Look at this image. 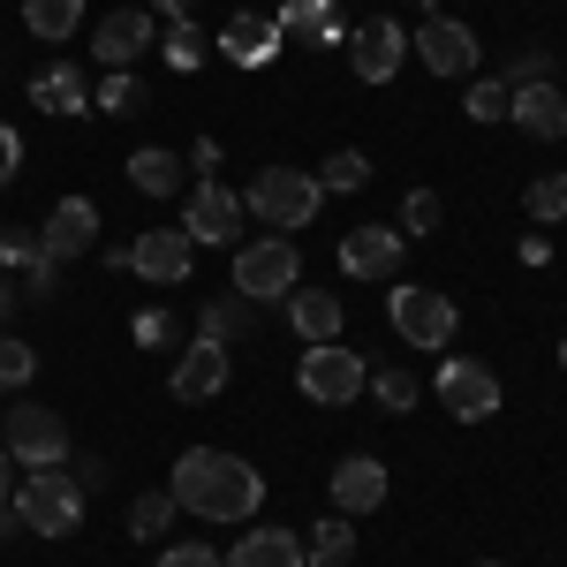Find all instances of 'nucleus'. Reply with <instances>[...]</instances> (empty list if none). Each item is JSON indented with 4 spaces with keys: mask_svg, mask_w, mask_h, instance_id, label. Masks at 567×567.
<instances>
[{
    "mask_svg": "<svg viewBox=\"0 0 567 567\" xmlns=\"http://www.w3.org/2000/svg\"><path fill=\"white\" fill-rule=\"evenodd\" d=\"M167 492L197 523H250L265 507V477L243 454H227V446H189L175 462V477H167Z\"/></svg>",
    "mask_w": 567,
    "mask_h": 567,
    "instance_id": "1",
    "label": "nucleus"
},
{
    "mask_svg": "<svg viewBox=\"0 0 567 567\" xmlns=\"http://www.w3.org/2000/svg\"><path fill=\"white\" fill-rule=\"evenodd\" d=\"M318 175H303V167H258V182L243 189V205H250V219H265L272 235H288V227H310V213H318Z\"/></svg>",
    "mask_w": 567,
    "mask_h": 567,
    "instance_id": "2",
    "label": "nucleus"
},
{
    "mask_svg": "<svg viewBox=\"0 0 567 567\" xmlns=\"http://www.w3.org/2000/svg\"><path fill=\"white\" fill-rule=\"evenodd\" d=\"M288 288H303V258L288 235H265L235 250V296L243 303H288Z\"/></svg>",
    "mask_w": 567,
    "mask_h": 567,
    "instance_id": "3",
    "label": "nucleus"
},
{
    "mask_svg": "<svg viewBox=\"0 0 567 567\" xmlns=\"http://www.w3.org/2000/svg\"><path fill=\"white\" fill-rule=\"evenodd\" d=\"M296 386H303V401H318V409H349V401H363L371 371H363V355L341 349V341H310L303 363H296Z\"/></svg>",
    "mask_w": 567,
    "mask_h": 567,
    "instance_id": "4",
    "label": "nucleus"
},
{
    "mask_svg": "<svg viewBox=\"0 0 567 567\" xmlns=\"http://www.w3.org/2000/svg\"><path fill=\"white\" fill-rule=\"evenodd\" d=\"M16 515L39 537H69V529L84 523V484L69 477V470H31V484L16 492Z\"/></svg>",
    "mask_w": 567,
    "mask_h": 567,
    "instance_id": "5",
    "label": "nucleus"
},
{
    "mask_svg": "<svg viewBox=\"0 0 567 567\" xmlns=\"http://www.w3.org/2000/svg\"><path fill=\"white\" fill-rule=\"evenodd\" d=\"M0 446H8V462H23V470H61V462H69L61 409H39V401L8 409V424H0Z\"/></svg>",
    "mask_w": 567,
    "mask_h": 567,
    "instance_id": "6",
    "label": "nucleus"
},
{
    "mask_svg": "<svg viewBox=\"0 0 567 567\" xmlns=\"http://www.w3.org/2000/svg\"><path fill=\"white\" fill-rule=\"evenodd\" d=\"M130 265L136 280H152V288H182L189 280V265H197V243L182 235V227H144L130 250H114V272Z\"/></svg>",
    "mask_w": 567,
    "mask_h": 567,
    "instance_id": "7",
    "label": "nucleus"
},
{
    "mask_svg": "<svg viewBox=\"0 0 567 567\" xmlns=\"http://www.w3.org/2000/svg\"><path fill=\"white\" fill-rule=\"evenodd\" d=\"M386 318H393V333L409 341V349H446L454 341V303L439 296V288H393L386 296Z\"/></svg>",
    "mask_w": 567,
    "mask_h": 567,
    "instance_id": "8",
    "label": "nucleus"
},
{
    "mask_svg": "<svg viewBox=\"0 0 567 567\" xmlns=\"http://www.w3.org/2000/svg\"><path fill=\"white\" fill-rule=\"evenodd\" d=\"M439 409L454 424H484V416H499V379L484 363H470V355H446L439 363Z\"/></svg>",
    "mask_w": 567,
    "mask_h": 567,
    "instance_id": "9",
    "label": "nucleus"
},
{
    "mask_svg": "<svg viewBox=\"0 0 567 567\" xmlns=\"http://www.w3.org/2000/svg\"><path fill=\"white\" fill-rule=\"evenodd\" d=\"M243 213H250V205H243L235 189L197 182V189H189V205H182V235H189L197 250H219V243H235V235H243Z\"/></svg>",
    "mask_w": 567,
    "mask_h": 567,
    "instance_id": "10",
    "label": "nucleus"
},
{
    "mask_svg": "<svg viewBox=\"0 0 567 567\" xmlns=\"http://www.w3.org/2000/svg\"><path fill=\"white\" fill-rule=\"evenodd\" d=\"M349 61L363 84H393L401 76V61H409V31L393 23V16H363L349 31Z\"/></svg>",
    "mask_w": 567,
    "mask_h": 567,
    "instance_id": "11",
    "label": "nucleus"
},
{
    "mask_svg": "<svg viewBox=\"0 0 567 567\" xmlns=\"http://www.w3.org/2000/svg\"><path fill=\"white\" fill-rule=\"evenodd\" d=\"M0 272H16V280H23L16 296H31V303H45L53 280H61V265L45 258L39 227H0Z\"/></svg>",
    "mask_w": 567,
    "mask_h": 567,
    "instance_id": "12",
    "label": "nucleus"
},
{
    "mask_svg": "<svg viewBox=\"0 0 567 567\" xmlns=\"http://www.w3.org/2000/svg\"><path fill=\"white\" fill-rule=\"evenodd\" d=\"M409 45L424 53L432 76H470V69H477V31L454 23V16H424V31H416Z\"/></svg>",
    "mask_w": 567,
    "mask_h": 567,
    "instance_id": "13",
    "label": "nucleus"
},
{
    "mask_svg": "<svg viewBox=\"0 0 567 567\" xmlns=\"http://www.w3.org/2000/svg\"><path fill=\"white\" fill-rule=\"evenodd\" d=\"M39 243H45V258H53V265L99 250V205H91V197H61V205H53V219L39 227Z\"/></svg>",
    "mask_w": 567,
    "mask_h": 567,
    "instance_id": "14",
    "label": "nucleus"
},
{
    "mask_svg": "<svg viewBox=\"0 0 567 567\" xmlns=\"http://www.w3.org/2000/svg\"><path fill=\"white\" fill-rule=\"evenodd\" d=\"M386 507V462L379 454H349L341 470H333V515H379Z\"/></svg>",
    "mask_w": 567,
    "mask_h": 567,
    "instance_id": "15",
    "label": "nucleus"
},
{
    "mask_svg": "<svg viewBox=\"0 0 567 567\" xmlns=\"http://www.w3.org/2000/svg\"><path fill=\"white\" fill-rule=\"evenodd\" d=\"M341 272H355V280H393L401 272V227H349L341 235Z\"/></svg>",
    "mask_w": 567,
    "mask_h": 567,
    "instance_id": "16",
    "label": "nucleus"
},
{
    "mask_svg": "<svg viewBox=\"0 0 567 567\" xmlns=\"http://www.w3.org/2000/svg\"><path fill=\"white\" fill-rule=\"evenodd\" d=\"M152 39H159V31H152V8H114V16L91 31V53H99L106 69H130L136 53H152Z\"/></svg>",
    "mask_w": 567,
    "mask_h": 567,
    "instance_id": "17",
    "label": "nucleus"
},
{
    "mask_svg": "<svg viewBox=\"0 0 567 567\" xmlns=\"http://www.w3.org/2000/svg\"><path fill=\"white\" fill-rule=\"evenodd\" d=\"M167 386H175V401H213V393H227V349L197 333V341L182 349V363H175Z\"/></svg>",
    "mask_w": 567,
    "mask_h": 567,
    "instance_id": "18",
    "label": "nucleus"
},
{
    "mask_svg": "<svg viewBox=\"0 0 567 567\" xmlns=\"http://www.w3.org/2000/svg\"><path fill=\"white\" fill-rule=\"evenodd\" d=\"M213 53H227L235 69H265V61L280 53V23H272V16H250V8H243V16H235V23H227V31L213 39Z\"/></svg>",
    "mask_w": 567,
    "mask_h": 567,
    "instance_id": "19",
    "label": "nucleus"
},
{
    "mask_svg": "<svg viewBox=\"0 0 567 567\" xmlns=\"http://www.w3.org/2000/svg\"><path fill=\"white\" fill-rule=\"evenodd\" d=\"M280 39H303V45H349V23L333 0H280Z\"/></svg>",
    "mask_w": 567,
    "mask_h": 567,
    "instance_id": "20",
    "label": "nucleus"
},
{
    "mask_svg": "<svg viewBox=\"0 0 567 567\" xmlns=\"http://www.w3.org/2000/svg\"><path fill=\"white\" fill-rule=\"evenodd\" d=\"M507 122H515L523 136H537V144H553V136H567V91H560V84H529V91H515Z\"/></svg>",
    "mask_w": 567,
    "mask_h": 567,
    "instance_id": "21",
    "label": "nucleus"
},
{
    "mask_svg": "<svg viewBox=\"0 0 567 567\" xmlns=\"http://www.w3.org/2000/svg\"><path fill=\"white\" fill-rule=\"evenodd\" d=\"M227 567H303V537L296 529H243L235 553H219Z\"/></svg>",
    "mask_w": 567,
    "mask_h": 567,
    "instance_id": "22",
    "label": "nucleus"
},
{
    "mask_svg": "<svg viewBox=\"0 0 567 567\" xmlns=\"http://www.w3.org/2000/svg\"><path fill=\"white\" fill-rule=\"evenodd\" d=\"M288 326L303 341H341V296L333 288H288Z\"/></svg>",
    "mask_w": 567,
    "mask_h": 567,
    "instance_id": "23",
    "label": "nucleus"
},
{
    "mask_svg": "<svg viewBox=\"0 0 567 567\" xmlns=\"http://www.w3.org/2000/svg\"><path fill=\"white\" fill-rule=\"evenodd\" d=\"M31 106H45V114H91V84H84V69H45L39 84H31Z\"/></svg>",
    "mask_w": 567,
    "mask_h": 567,
    "instance_id": "24",
    "label": "nucleus"
},
{
    "mask_svg": "<svg viewBox=\"0 0 567 567\" xmlns=\"http://www.w3.org/2000/svg\"><path fill=\"white\" fill-rule=\"evenodd\" d=\"M130 182L144 189V197H175L182 189V159L167 152V144H144V152H130Z\"/></svg>",
    "mask_w": 567,
    "mask_h": 567,
    "instance_id": "25",
    "label": "nucleus"
},
{
    "mask_svg": "<svg viewBox=\"0 0 567 567\" xmlns=\"http://www.w3.org/2000/svg\"><path fill=\"white\" fill-rule=\"evenodd\" d=\"M349 553H355V523H349V515L310 523V537H303V560L310 567H349Z\"/></svg>",
    "mask_w": 567,
    "mask_h": 567,
    "instance_id": "26",
    "label": "nucleus"
},
{
    "mask_svg": "<svg viewBox=\"0 0 567 567\" xmlns=\"http://www.w3.org/2000/svg\"><path fill=\"white\" fill-rule=\"evenodd\" d=\"M23 23H31V31H39V39H69V31H76V23H84V0H23Z\"/></svg>",
    "mask_w": 567,
    "mask_h": 567,
    "instance_id": "27",
    "label": "nucleus"
},
{
    "mask_svg": "<svg viewBox=\"0 0 567 567\" xmlns=\"http://www.w3.org/2000/svg\"><path fill=\"white\" fill-rule=\"evenodd\" d=\"M159 53H167V69H175V76H189V69L213 53V39H205V31L182 16V23H167V31H159Z\"/></svg>",
    "mask_w": 567,
    "mask_h": 567,
    "instance_id": "28",
    "label": "nucleus"
},
{
    "mask_svg": "<svg viewBox=\"0 0 567 567\" xmlns=\"http://www.w3.org/2000/svg\"><path fill=\"white\" fill-rule=\"evenodd\" d=\"M175 515H182L175 492H144V499L130 507V537H144V545H152V537H167V523H175Z\"/></svg>",
    "mask_w": 567,
    "mask_h": 567,
    "instance_id": "29",
    "label": "nucleus"
},
{
    "mask_svg": "<svg viewBox=\"0 0 567 567\" xmlns=\"http://www.w3.org/2000/svg\"><path fill=\"white\" fill-rule=\"evenodd\" d=\"M91 106H99V114H122V122H130V114H144V84H136L130 69H114L106 84L91 91Z\"/></svg>",
    "mask_w": 567,
    "mask_h": 567,
    "instance_id": "30",
    "label": "nucleus"
},
{
    "mask_svg": "<svg viewBox=\"0 0 567 567\" xmlns=\"http://www.w3.org/2000/svg\"><path fill=\"white\" fill-rule=\"evenodd\" d=\"M243 318H250V303H243V296H213V303H205V318H197V333L227 349V341L243 333Z\"/></svg>",
    "mask_w": 567,
    "mask_h": 567,
    "instance_id": "31",
    "label": "nucleus"
},
{
    "mask_svg": "<svg viewBox=\"0 0 567 567\" xmlns=\"http://www.w3.org/2000/svg\"><path fill=\"white\" fill-rule=\"evenodd\" d=\"M507 91H529V84H553V45H515V61H507Z\"/></svg>",
    "mask_w": 567,
    "mask_h": 567,
    "instance_id": "32",
    "label": "nucleus"
},
{
    "mask_svg": "<svg viewBox=\"0 0 567 567\" xmlns=\"http://www.w3.org/2000/svg\"><path fill=\"white\" fill-rule=\"evenodd\" d=\"M363 182H371V159H363L355 144H341V152L318 167V189H363Z\"/></svg>",
    "mask_w": 567,
    "mask_h": 567,
    "instance_id": "33",
    "label": "nucleus"
},
{
    "mask_svg": "<svg viewBox=\"0 0 567 567\" xmlns=\"http://www.w3.org/2000/svg\"><path fill=\"white\" fill-rule=\"evenodd\" d=\"M529 219H537V227H553V219H567V175H537L529 182Z\"/></svg>",
    "mask_w": 567,
    "mask_h": 567,
    "instance_id": "34",
    "label": "nucleus"
},
{
    "mask_svg": "<svg viewBox=\"0 0 567 567\" xmlns=\"http://www.w3.org/2000/svg\"><path fill=\"white\" fill-rule=\"evenodd\" d=\"M507 106H515V91L499 84V76L470 84V99H462V114H470V122H507Z\"/></svg>",
    "mask_w": 567,
    "mask_h": 567,
    "instance_id": "35",
    "label": "nucleus"
},
{
    "mask_svg": "<svg viewBox=\"0 0 567 567\" xmlns=\"http://www.w3.org/2000/svg\"><path fill=\"white\" fill-rule=\"evenodd\" d=\"M31 371H39V349L31 341H16V333H0V386H31Z\"/></svg>",
    "mask_w": 567,
    "mask_h": 567,
    "instance_id": "36",
    "label": "nucleus"
},
{
    "mask_svg": "<svg viewBox=\"0 0 567 567\" xmlns=\"http://www.w3.org/2000/svg\"><path fill=\"white\" fill-rule=\"evenodd\" d=\"M371 401H379L386 416H401V409H416V379H409V371H371Z\"/></svg>",
    "mask_w": 567,
    "mask_h": 567,
    "instance_id": "37",
    "label": "nucleus"
},
{
    "mask_svg": "<svg viewBox=\"0 0 567 567\" xmlns=\"http://www.w3.org/2000/svg\"><path fill=\"white\" fill-rule=\"evenodd\" d=\"M175 341H182L175 310H136V349H175Z\"/></svg>",
    "mask_w": 567,
    "mask_h": 567,
    "instance_id": "38",
    "label": "nucleus"
},
{
    "mask_svg": "<svg viewBox=\"0 0 567 567\" xmlns=\"http://www.w3.org/2000/svg\"><path fill=\"white\" fill-rule=\"evenodd\" d=\"M439 227V197L432 189H409V197H401V235H432Z\"/></svg>",
    "mask_w": 567,
    "mask_h": 567,
    "instance_id": "39",
    "label": "nucleus"
},
{
    "mask_svg": "<svg viewBox=\"0 0 567 567\" xmlns=\"http://www.w3.org/2000/svg\"><path fill=\"white\" fill-rule=\"evenodd\" d=\"M152 567H227V560H219L213 545H167V553H159Z\"/></svg>",
    "mask_w": 567,
    "mask_h": 567,
    "instance_id": "40",
    "label": "nucleus"
},
{
    "mask_svg": "<svg viewBox=\"0 0 567 567\" xmlns=\"http://www.w3.org/2000/svg\"><path fill=\"white\" fill-rule=\"evenodd\" d=\"M69 477L84 484V499H91V492H106V462H99V454H76V462H69Z\"/></svg>",
    "mask_w": 567,
    "mask_h": 567,
    "instance_id": "41",
    "label": "nucleus"
},
{
    "mask_svg": "<svg viewBox=\"0 0 567 567\" xmlns=\"http://www.w3.org/2000/svg\"><path fill=\"white\" fill-rule=\"evenodd\" d=\"M16 167H23V136H16L8 122H0V189L16 182Z\"/></svg>",
    "mask_w": 567,
    "mask_h": 567,
    "instance_id": "42",
    "label": "nucleus"
},
{
    "mask_svg": "<svg viewBox=\"0 0 567 567\" xmlns=\"http://www.w3.org/2000/svg\"><path fill=\"white\" fill-rule=\"evenodd\" d=\"M8 318H16V280L0 272V333H8Z\"/></svg>",
    "mask_w": 567,
    "mask_h": 567,
    "instance_id": "43",
    "label": "nucleus"
},
{
    "mask_svg": "<svg viewBox=\"0 0 567 567\" xmlns=\"http://www.w3.org/2000/svg\"><path fill=\"white\" fill-rule=\"evenodd\" d=\"M0 537H23V515H16V499H0Z\"/></svg>",
    "mask_w": 567,
    "mask_h": 567,
    "instance_id": "44",
    "label": "nucleus"
},
{
    "mask_svg": "<svg viewBox=\"0 0 567 567\" xmlns=\"http://www.w3.org/2000/svg\"><path fill=\"white\" fill-rule=\"evenodd\" d=\"M152 8H167V16H175V23H182V16H189L197 0H152Z\"/></svg>",
    "mask_w": 567,
    "mask_h": 567,
    "instance_id": "45",
    "label": "nucleus"
},
{
    "mask_svg": "<svg viewBox=\"0 0 567 567\" xmlns=\"http://www.w3.org/2000/svg\"><path fill=\"white\" fill-rule=\"evenodd\" d=\"M0 499H8V446H0Z\"/></svg>",
    "mask_w": 567,
    "mask_h": 567,
    "instance_id": "46",
    "label": "nucleus"
},
{
    "mask_svg": "<svg viewBox=\"0 0 567 567\" xmlns=\"http://www.w3.org/2000/svg\"><path fill=\"white\" fill-rule=\"evenodd\" d=\"M560 363H567V341H560Z\"/></svg>",
    "mask_w": 567,
    "mask_h": 567,
    "instance_id": "47",
    "label": "nucleus"
}]
</instances>
